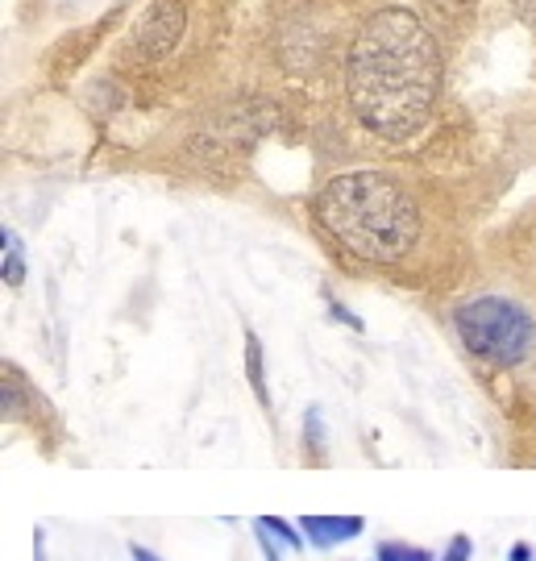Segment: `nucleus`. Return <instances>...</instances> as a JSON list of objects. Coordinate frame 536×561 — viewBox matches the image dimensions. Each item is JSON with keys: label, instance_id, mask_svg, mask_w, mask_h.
Segmentation results:
<instances>
[{"label": "nucleus", "instance_id": "obj_9", "mask_svg": "<svg viewBox=\"0 0 536 561\" xmlns=\"http://www.w3.org/2000/svg\"><path fill=\"white\" fill-rule=\"evenodd\" d=\"M262 528H266V533H271V537H275L278 545H283V549H292V553H299V549H304V533H299V524H292V520H283V516H262Z\"/></svg>", "mask_w": 536, "mask_h": 561}, {"label": "nucleus", "instance_id": "obj_16", "mask_svg": "<svg viewBox=\"0 0 536 561\" xmlns=\"http://www.w3.org/2000/svg\"><path fill=\"white\" fill-rule=\"evenodd\" d=\"M129 558L134 561H162L155 549H146V545H138V541H129Z\"/></svg>", "mask_w": 536, "mask_h": 561}, {"label": "nucleus", "instance_id": "obj_11", "mask_svg": "<svg viewBox=\"0 0 536 561\" xmlns=\"http://www.w3.org/2000/svg\"><path fill=\"white\" fill-rule=\"evenodd\" d=\"M470 558H475V541L466 533H457V537H449V545H445V553L437 561H470Z\"/></svg>", "mask_w": 536, "mask_h": 561}, {"label": "nucleus", "instance_id": "obj_10", "mask_svg": "<svg viewBox=\"0 0 536 561\" xmlns=\"http://www.w3.org/2000/svg\"><path fill=\"white\" fill-rule=\"evenodd\" d=\"M304 445H312V454H324V424H320V408L308 412V421H304Z\"/></svg>", "mask_w": 536, "mask_h": 561}, {"label": "nucleus", "instance_id": "obj_13", "mask_svg": "<svg viewBox=\"0 0 536 561\" xmlns=\"http://www.w3.org/2000/svg\"><path fill=\"white\" fill-rule=\"evenodd\" d=\"M254 537H259V545H262V553H266V561H283V553H278V541L262 528L259 520H254Z\"/></svg>", "mask_w": 536, "mask_h": 561}, {"label": "nucleus", "instance_id": "obj_4", "mask_svg": "<svg viewBox=\"0 0 536 561\" xmlns=\"http://www.w3.org/2000/svg\"><path fill=\"white\" fill-rule=\"evenodd\" d=\"M183 21H187L183 0H155L134 25V55L146 62L167 59L175 50V42L183 38Z\"/></svg>", "mask_w": 536, "mask_h": 561}, {"label": "nucleus", "instance_id": "obj_6", "mask_svg": "<svg viewBox=\"0 0 536 561\" xmlns=\"http://www.w3.org/2000/svg\"><path fill=\"white\" fill-rule=\"evenodd\" d=\"M246 379H250V391L262 408H271V391H266V362H262V341L254 329H246Z\"/></svg>", "mask_w": 536, "mask_h": 561}, {"label": "nucleus", "instance_id": "obj_14", "mask_svg": "<svg viewBox=\"0 0 536 561\" xmlns=\"http://www.w3.org/2000/svg\"><path fill=\"white\" fill-rule=\"evenodd\" d=\"M512 9H516V18L536 34V0H512Z\"/></svg>", "mask_w": 536, "mask_h": 561}, {"label": "nucleus", "instance_id": "obj_8", "mask_svg": "<svg viewBox=\"0 0 536 561\" xmlns=\"http://www.w3.org/2000/svg\"><path fill=\"white\" fill-rule=\"evenodd\" d=\"M375 561H437V553H429L424 545L412 541H383L375 549Z\"/></svg>", "mask_w": 536, "mask_h": 561}, {"label": "nucleus", "instance_id": "obj_3", "mask_svg": "<svg viewBox=\"0 0 536 561\" xmlns=\"http://www.w3.org/2000/svg\"><path fill=\"white\" fill-rule=\"evenodd\" d=\"M454 329L466 354L482 366L512 370L533 358L536 350V317L512 296H475L454 308Z\"/></svg>", "mask_w": 536, "mask_h": 561}, {"label": "nucleus", "instance_id": "obj_7", "mask_svg": "<svg viewBox=\"0 0 536 561\" xmlns=\"http://www.w3.org/2000/svg\"><path fill=\"white\" fill-rule=\"evenodd\" d=\"M0 275L9 287H21L25 279V254H21V238L13 229H4V266H0Z\"/></svg>", "mask_w": 536, "mask_h": 561}, {"label": "nucleus", "instance_id": "obj_12", "mask_svg": "<svg viewBox=\"0 0 536 561\" xmlns=\"http://www.w3.org/2000/svg\"><path fill=\"white\" fill-rule=\"evenodd\" d=\"M433 9H437L441 18H461V13H470L475 9V0H429Z\"/></svg>", "mask_w": 536, "mask_h": 561}, {"label": "nucleus", "instance_id": "obj_5", "mask_svg": "<svg viewBox=\"0 0 536 561\" xmlns=\"http://www.w3.org/2000/svg\"><path fill=\"white\" fill-rule=\"evenodd\" d=\"M296 524L312 549H338V545L357 541L366 533L362 516H299Z\"/></svg>", "mask_w": 536, "mask_h": 561}, {"label": "nucleus", "instance_id": "obj_1", "mask_svg": "<svg viewBox=\"0 0 536 561\" xmlns=\"http://www.w3.org/2000/svg\"><path fill=\"white\" fill-rule=\"evenodd\" d=\"M345 96L375 138L403 141L424 129L441 96V50L412 9L387 4L362 21L345 55Z\"/></svg>", "mask_w": 536, "mask_h": 561}, {"label": "nucleus", "instance_id": "obj_2", "mask_svg": "<svg viewBox=\"0 0 536 561\" xmlns=\"http://www.w3.org/2000/svg\"><path fill=\"white\" fill-rule=\"evenodd\" d=\"M317 225L362 262H403L420 241V204L387 171L333 175L312 201Z\"/></svg>", "mask_w": 536, "mask_h": 561}, {"label": "nucleus", "instance_id": "obj_17", "mask_svg": "<svg viewBox=\"0 0 536 561\" xmlns=\"http://www.w3.org/2000/svg\"><path fill=\"white\" fill-rule=\"evenodd\" d=\"M528 262H533V271H536V238H533V250H528Z\"/></svg>", "mask_w": 536, "mask_h": 561}, {"label": "nucleus", "instance_id": "obj_15", "mask_svg": "<svg viewBox=\"0 0 536 561\" xmlns=\"http://www.w3.org/2000/svg\"><path fill=\"white\" fill-rule=\"evenodd\" d=\"M508 561H533V545L528 541H516L508 549Z\"/></svg>", "mask_w": 536, "mask_h": 561}]
</instances>
